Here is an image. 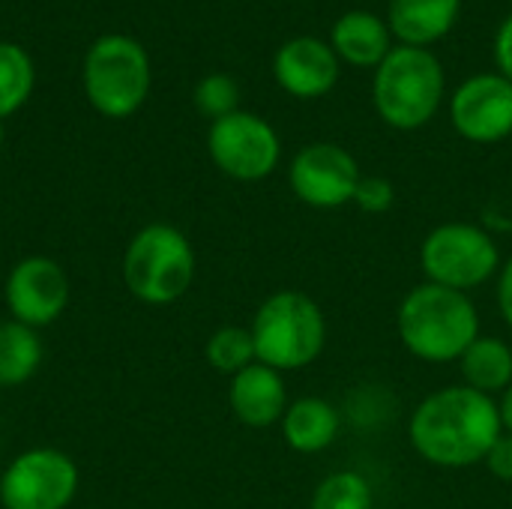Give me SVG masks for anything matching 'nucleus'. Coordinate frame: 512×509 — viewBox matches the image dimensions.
<instances>
[{
	"instance_id": "nucleus-10",
	"label": "nucleus",
	"mask_w": 512,
	"mask_h": 509,
	"mask_svg": "<svg viewBox=\"0 0 512 509\" xmlns=\"http://www.w3.org/2000/svg\"><path fill=\"white\" fill-rule=\"evenodd\" d=\"M294 195L318 210H336L354 201L363 180L354 156L339 144H309L303 147L288 171Z\"/></svg>"
},
{
	"instance_id": "nucleus-8",
	"label": "nucleus",
	"mask_w": 512,
	"mask_h": 509,
	"mask_svg": "<svg viewBox=\"0 0 512 509\" xmlns=\"http://www.w3.org/2000/svg\"><path fill=\"white\" fill-rule=\"evenodd\" d=\"M75 492V462L51 447H36L15 456L0 477L3 509H66Z\"/></svg>"
},
{
	"instance_id": "nucleus-18",
	"label": "nucleus",
	"mask_w": 512,
	"mask_h": 509,
	"mask_svg": "<svg viewBox=\"0 0 512 509\" xmlns=\"http://www.w3.org/2000/svg\"><path fill=\"white\" fill-rule=\"evenodd\" d=\"M459 369L465 378V387L495 396L504 393L512 384V348L504 339L480 336L462 357Z\"/></svg>"
},
{
	"instance_id": "nucleus-16",
	"label": "nucleus",
	"mask_w": 512,
	"mask_h": 509,
	"mask_svg": "<svg viewBox=\"0 0 512 509\" xmlns=\"http://www.w3.org/2000/svg\"><path fill=\"white\" fill-rule=\"evenodd\" d=\"M339 429H342L339 411L330 402L315 399V396L291 402L282 417V435H285L288 447L297 453L327 450L339 438Z\"/></svg>"
},
{
	"instance_id": "nucleus-22",
	"label": "nucleus",
	"mask_w": 512,
	"mask_h": 509,
	"mask_svg": "<svg viewBox=\"0 0 512 509\" xmlns=\"http://www.w3.org/2000/svg\"><path fill=\"white\" fill-rule=\"evenodd\" d=\"M309 509H372V486L357 471H336L315 489Z\"/></svg>"
},
{
	"instance_id": "nucleus-24",
	"label": "nucleus",
	"mask_w": 512,
	"mask_h": 509,
	"mask_svg": "<svg viewBox=\"0 0 512 509\" xmlns=\"http://www.w3.org/2000/svg\"><path fill=\"white\" fill-rule=\"evenodd\" d=\"M393 201H396V189L387 177H363L354 192V204L363 213H387Z\"/></svg>"
},
{
	"instance_id": "nucleus-1",
	"label": "nucleus",
	"mask_w": 512,
	"mask_h": 509,
	"mask_svg": "<svg viewBox=\"0 0 512 509\" xmlns=\"http://www.w3.org/2000/svg\"><path fill=\"white\" fill-rule=\"evenodd\" d=\"M414 450L438 468H471L486 462L504 435L501 408L471 387H444L426 396L408 426Z\"/></svg>"
},
{
	"instance_id": "nucleus-19",
	"label": "nucleus",
	"mask_w": 512,
	"mask_h": 509,
	"mask_svg": "<svg viewBox=\"0 0 512 509\" xmlns=\"http://www.w3.org/2000/svg\"><path fill=\"white\" fill-rule=\"evenodd\" d=\"M42 363V339L33 327L0 324V387H18L36 375Z\"/></svg>"
},
{
	"instance_id": "nucleus-5",
	"label": "nucleus",
	"mask_w": 512,
	"mask_h": 509,
	"mask_svg": "<svg viewBox=\"0 0 512 509\" xmlns=\"http://www.w3.org/2000/svg\"><path fill=\"white\" fill-rule=\"evenodd\" d=\"M123 279L132 297L150 306L180 300L195 279V252L183 231L174 225L141 228L123 258Z\"/></svg>"
},
{
	"instance_id": "nucleus-15",
	"label": "nucleus",
	"mask_w": 512,
	"mask_h": 509,
	"mask_svg": "<svg viewBox=\"0 0 512 509\" xmlns=\"http://www.w3.org/2000/svg\"><path fill=\"white\" fill-rule=\"evenodd\" d=\"M462 9V0H393L390 27L402 45L426 48L450 33Z\"/></svg>"
},
{
	"instance_id": "nucleus-9",
	"label": "nucleus",
	"mask_w": 512,
	"mask_h": 509,
	"mask_svg": "<svg viewBox=\"0 0 512 509\" xmlns=\"http://www.w3.org/2000/svg\"><path fill=\"white\" fill-rule=\"evenodd\" d=\"M207 147H210L216 168L243 183L270 177L282 156L276 129L249 111H234L216 120L210 126Z\"/></svg>"
},
{
	"instance_id": "nucleus-11",
	"label": "nucleus",
	"mask_w": 512,
	"mask_h": 509,
	"mask_svg": "<svg viewBox=\"0 0 512 509\" xmlns=\"http://www.w3.org/2000/svg\"><path fill=\"white\" fill-rule=\"evenodd\" d=\"M6 306L12 321L33 330L54 324L69 306V276L45 255L24 258L6 279Z\"/></svg>"
},
{
	"instance_id": "nucleus-23",
	"label": "nucleus",
	"mask_w": 512,
	"mask_h": 509,
	"mask_svg": "<svg viewBox=\"0 0 512 509\" xmlns=\"http://www.w3.org/2000/svg\"><path fill=\"white\" fill-rule=\"evenodd\" d=\"M237 102H240V87L225 72H213V75L201 78L198 87H195V108L204 117H210L213 123L228 117V114H234Z\"/></svg>"
},
{
	"instance_id": "nucleus-13",
	"label": "nucleus",
	"mask_w": 512,
	"mask_h": 509,
	"mask_svg": "<svg viewBox=\"0 0 512 509\" xmlns=\"http://www.w3.org/2000/svg\"><path fill=\"white\" fill-rule=\"evenodd\" d=\"M276 81L285 93L297 99H318L333 90L339 78V60L336 51L327 48L315 36H297L285 42L273 60Z\"/></svg>"
},
{
	"instance_id": "nucleus-14",
	"label": "nucleus",
	"mask_w": 512,
	"mask_h": 509,
	"mask_svg": "<svg viewBox=\"0 0 512 509\" xmlns=\"http://www.w3.org/2000/svg\"><path fill=\"white\" fill-rule=\"evenodd\" d=\"M228 402H231L234 417L249 429H267V426L279 423L288 411V393H285L282 372H276L264 363L246 366L243 372H237L231 378Z\"/></svg>"
},
{
	"instance_id": "nucleus-2",
	"label": "nucleus",
	"mask_w": 512,
	"mask_h": 509,
	"mask_svg": "<svg viewBox=\"0 0 512 509\" xmlns=\"http://www.w3.org/2000/svg\"><path fill=\"white\" fill-rule=\"evenodd\" d=\"M399 339L426 363H453L480 339V315L468 294L423 282L399 306Z\"/></svg>"
},
{
	"instance_id": "nucleus-21",
	"label": "nucleus",
	"mask_w": 512,
	"mask_h": 509,
	"mask_svg": "<svg viewBox=\"0 0 512 509\" xmlns=\"http://www.w3.org/2000/svg\"><path fill=\"white\" fill-rule=\"evenodd\" d=\"M207 363L216 372H225L231 378L237 372H243L246 366L258 363L252 330H246V327H222V330H216L210 336V342H207Z\"/></svg>"
},
{
	"instance_id": "nucleus-17",
	"label": "nucleus",
	"mask_w": 512,
	"mask_h": 509,
	"mask_svg": "<svg viewBox=\"0 0 512 509\" xmlns=\"http://www.w3.org/2000/svg\"><path fill=\"white\" fill-rule=\"evenodd\" d=\"M333 48L351 66H381L390 48V27L363 9L345 12L333 24Z\"/></svg>"
},
{
	"instance_id": "nucleus-4",
	"label": "nucleus",
	"mask_w": 512,
	"mask_h": 509,
	"mask_svg": "<svg viewBox=\"0 0 512 509\" xmlns=\"http://www.w3.org/2000/svg\"><path fill=\"white\" fill-rule=\"evenodd\" d=\"M444 99V69L426 48H393L375 75V108L393 129L426 126Z\"/></svg>"
},
{
	"instance_id": "nucleus-6",
	"label": "nucleus",
	"mask_w": 512,
	"mask_h": 509,
	"mask_svg": "<svg viewBox=\"0 0 512 509\" xmlns=\"http://www.w3.org/2000/svg\"><path fill=\"white\" fill-rule=\"evenodd\" d=\"M84 93L105 117L135 114L150 93V60L141 42L123 33L96 39L84 57Z\"/></svg>"
},
{
	"instance_id": "nucleus-20",
	"label": "nucleus",
	"mask_w": 512,
	"mask_h": 509,
	"mask_svg": "<svg viewBox=\"0 0 512 509\" xmlns=\"http://www.w3.org/2000/svg\"><path fill=\"white\" fill-rule=\"evenodd\" d=\"M33 81L36 72L30 54L15 42H0V120L15 114L27 102Z\"/></svg>"
},
{
	"instance_id": "nucleus-26",
	"label": "nucleus",
	"mask_w": 512,
	"mask_h": 509,
	"mask_svg": "<svg viewBox=\"0 0 512 509\" xmlns=\"http://www.w3.org/2000/svg\"><path fill=\"white\" fill-rule=\"evenodd\" d=\"M495 57H498V66H501V75L507 81H512V15L504 21V27L498 30Z\"/></svg>"
},
{
	"instance_id": "nucleus-7",
	"label": "nucleus",
	"mask_w": 512,
	"mask_h": 509,
	"mask_svg": "<svg viewBox=\"0 0 512 509\" xmlns=\"http://www.w3.org/2000/svg\"><path fill=\"white\" fill-rule=\"evenodd\" d=\"M420 264L429 282L465 294L498 273L501 252L489 231L468 222H447L423 240Z\"/></svg>"
},
{
	"instance_id": "nucleus-3",
	"label": "nucleus",
	"mask_w": 512,
	"mask_h": 509,
	"mask_svg": "<svg viewBox=\"0 0 512 509\" xmlns=\"http://www.w3.org/2000/svg\"><path fill=\"white\" fill-rule=\"evenodd\" d=\"M255 357L276 372L312 366L327 342L321 306L303 291H276L261 303L252 321Z\"/></svg>"
},
{
	"instance_id": "nucleus-29",
	"label": "nucleus",
	"mask_w": 512,
	"mask_h": 509,
	"mask_svg": "<svg viewBox=\"0 0 512 509\" xmlns=\"http://www.w3.org/2000/svg\"><path fill=\"white\" fill-rule=\"evenodd\" d=\"M0 147H3V126H0Z\"/></svg>"
},
{
	"instance_id": "nucleus-12",
	"label": "nucleus",
	"mask_w": 512,
	"mask_h": 509,
	"mask_svg": "<svg viewBox=\"0 0 512 509\" xmlns=\"http://www.w3.org/2000/svg\"><path fill=\"white\" fill-rule=\"evenodd\" d=\"M450 117L459 135L474 144H495L512 132V81L504 75L468 78L450 105Z\"/></svg>"
},
{
	"instance_id": "nucleus-25",
	"label": "nucleus",
	"mask_w": 512,
	"mask_h": 509,
	"mask_svg": "<svg viewBox=\"0 0 512 509\" xmlns=\"http://www.w3.org/2000/svg\"><path fill=\"white\" fill-rule=\"evenodd\" d=\"M486 465H489L492 477H498L501 483H512V435L510 432H504V435L495 441V447H492V450H489V456H486Z\"/></svg>"
},
{
	"instance_id": "nucleus-28",
	"label": "nucleus",
	"mask_w": 512,
	"mask_h": 509,
	"mask_svg": "<svg viewBox=\"0 0 512 509\" xmlns=\"http://www.w3.org/2000/svg\"><path fill=\"white\" fill-rule=\"evenodd\" d=\"M501 423H504V432L512 435V384L504 390V399H501Z\"/></svg>"
},
{
	"instance_id": "nucleus-27",
	"label": "nucleus",
	"mask_w": 512,
	"mask_h": 509,
	"mask_svg": "<svg viewBox=\"0 0 512 509\" xmlns=\"http://www.w3.org/2000/svg\"><path fill=\"white\" fill-rule=\"evenodd\" d=\"M498 306H501V315H504L507 327H512V258L504 264V270H501V282H498Z\"/></svg>"
}]
</instances>
